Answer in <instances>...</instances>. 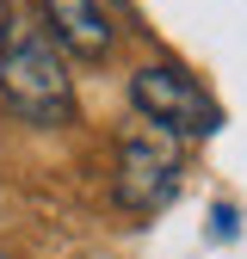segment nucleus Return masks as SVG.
I'll return each mask as SVG.
<instances>
[{"instance_id":"5","label":"nucleus","mask_w":247,"mask_h":259,"mask_svg":"<svg viewBox=\"0 0 247 259\" xmlns=\"http://www.w3.org/2000/svg\"><path fill=\"white\" fill-rule=\"evenodd\" d=\"M0 37H7V13H0Z\"/></svg>"},{"instance_id":"3","label":"nucleus","mask_w":247,"mask_h":259,"mask_svg":"<svg viewBox=\"0 0 247 259\" xmlns=\"http://www.w3.org/2000/svg\"><path fill=\"white\" fill-rule=\"evenodd\" d=\"M130 105L167 136H216L223 130V105L185 68H167V62H148L130 74Z\"/></svg>"},{"instance_id":"1","label":"nucleus","mask_w":247,"mask_h":259,"mask_svg":"<svg viewBox=\"0 0 247 259\" xmlns=\"http://www.w3.org/2000/svg\"><path fill=\"white\" fill-rule=\"evenodd\" d=\"M0 105L19 123L56 130L74 117V80H68V56L50 37V25L37 19H7V37H0Z\"/></svg>"},{"instance_id":"4","label":"nucleus","mask_w":247,"mask_h":259,"mask_svg":"<svg viewBox=\"0 0 247 259\" xmlns=\"http://www.w3.org/2000/svg\"><path fill=\"white\" fill-rule=\"evenodd\" d=\"M44 25L80 62H105L111 56V19H105L99 0H44Z\"/></svg>"},{"instance_id":"2","label":"nucleus","mask_w":247,"mask_h":259,"mask_svg":"<svg viewBox=\"0 0 247 259\" xmlns=\"http://www.w3.org/2000/svg\"><path fill=\"white\" fill-rule=\"evenodd\" d=\"M179 191V136H167V130H130L117 148V173H111V198L130 210V216H154L167 210Z\"/></svg>"},{"instance_id":"6","label":"nucleus","mask_w":247,"mask_h":259,"mask_svg":"<svg viewBox=\"0 0 247 259\" xmlns=\"http://www.w3.org/2000/svg\"><path fill=\"white\" fill-rule=\"evenodd\" d=\"M0 259H7V253H0Z\"/></svg>"}]
</instances>
